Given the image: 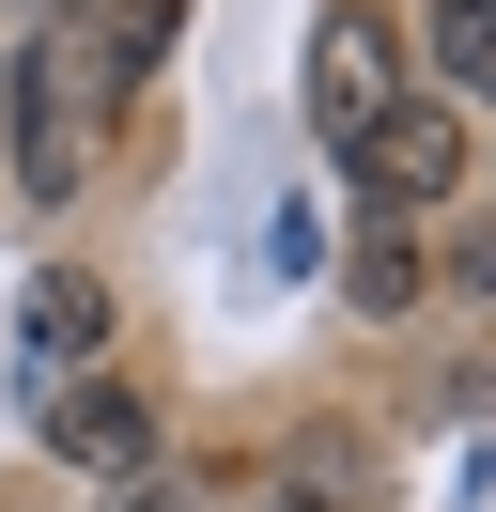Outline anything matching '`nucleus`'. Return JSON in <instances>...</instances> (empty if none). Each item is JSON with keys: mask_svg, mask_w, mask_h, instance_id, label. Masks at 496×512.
<instances>
[{"mask_svg": "<svg viewBox=\"0 0 496 512\" xmlns=\"http://www.w3.org/2000/svg\"><path fill=\"white\" fill-rule=\"evenodd\" d=\"M93 47H109V94H140V78L171 63V0H124V16H109Z\"/></svg>", "mask_w": 496, "mask_h": 512, "instance_id": "obj_8", "label": "nucleus"}, {"mask_svg": "<svg viewBox=\"0 0 496 512\" xmlns=\"http://www.w3.org/2000/svg\"><path fill=\"white\" fill-rule=\"evenodd\" d=\"M47 450H62L78 481H155V388H124L109 357L62 373V388H47Z\"/></svg>", "mask_w": 496, "mask_h": 512, "instance_id": "obj_3", "label": "nucleus"}, {"mask_svg": "<svg viewBox=\"0 0 496 512\" xmlns=\"http://www.w3.org/2000/svg\"><path fill=\"white\" fill-rule=\"evenodd\" d=\"M341 171H357V202H388V218L403 202H450L465 187V109L450 94H388L357 140H341Z\"/></svg>", "mask_w": 496, "mask_h": 512, "instance_id": "obj_2", "label": "nucleus"}, {"mask_svg": "<svg viewBox=\"0 0 496 512\" xmlns=\"http://www.w3.org/2000/svg\"><path fill=\"white\" fill-rule=\"evenodd\" d=\"M93 357H109V280H78V264H47V280H31V388L93 373Z\"/></svg>", "mask_w": 496, "mask_h": 512, "instance_id": "obj_4", "label": "nucleus"}, {"mask_svg": "<svg viewBox=\"0 0 496 512\" xmlns=\"http://www.w3.org/2000/svg\"><path fill=\"white\" fill-rule=\"evenodd\" d=\"M450 280H465V295H496V233H481V249H465V264H450Z\"/></svg>", "mask_w": 496, "mask_h": 512, "instance_id": "obj_11", "label": "nucleus"}, {"mask_svg": "<svg viewBox=\"0 0 496 512\" xmlns=\"http://www.w3.org/2000/svg\"><path fill=\"white\" fill-rule=\"evenodd\" d=\"M310 109H326V140H357L372 109H388V32H372V16H326V32H310Z\"/></svg>", "mask_w": 496, "mask_h": 512, "instance_id": "obj_5", "label": "nucleus"}, {"mask_svg": "<svg viewBox=\"0 0 496 512\" xmlns=\"http://www.w3.org/2000/svg\"><path fill=\"white\" fill-rule=\"evenodd\" d=\"M264 512H357V466H341V450H310V466H295V481H279V497H264Z\"/></svg>", "mask_w": 496, "mask_h": 512, "instance_id": "obj_9", "label": "nucleus"}, {"mask_svg": "<svg viewBox=\"0 0 496 512\" xmlns=\"http://www.w3.org/2000/svg\"><path fill=\"white\" fill-rule=\"evenodd\" d=\"M419 280H434V264H419V233H403L388 202H372V218H357V264H341V295H357V311H403Z\"/></svg>", "mask_w": 496, "mask_h": 512, "instance_id": "obj_7", "label": "nucleus"}, {"mask_svg": "<svg viewBox=\"0 0 496 512\" xmlns=\"http://www.w3.org/2000/svg\"><path fill=\"white\" fill-rule=\"evenodd\" d=\"M419 47H434V94L450 109H496V0H434Z\"/></svg>", "mask_w": 496, "mask_h": 512, "instance_id": "obj_6", "label": "nucleus"}, {"mask_svg": "<svg viewBox=\"0 0 496 512\" xmlns=\"http://www.w3.org/2000/svg\"><path fill=\"white\" fill-rule=\"evenodd\" d=\"M109 47L78 32V16H47V32L16 47V94H0V140H16V202H78L93 187V140H109Z\"/></svg>", "mask_w": 496, "mask_h": 512, "instance_id": "obj_1", "label": "nucleus"}, {"mask_svg": "<svg viewBox=\"0 0 496 512\" xmlns=\"http://www.w3.org/2000/svg\"><path fill=\"white\" fill-rule=\"evenodd\" d=\"M109 497H124V512H202L186 481H109Z\"/></svg>", "mask_w": 496, "mask_h": 512, "instance_id": "obj_10", "label": "nucleus"}, {"mask_svg": "<svg viewBox=\"0 0 496 512\" xmlns=\"http://www.w3.org/2000/svg\"><path fill=\"white\" fill-rule=\"evenodd\" d=\"M0 16H31V32H47V16H78V0H0Z\"/></svg>", "mask_w": 496, "mask_h": 512, "instance_id": "obj_12", "label": "nucleus"}]
</instances>
